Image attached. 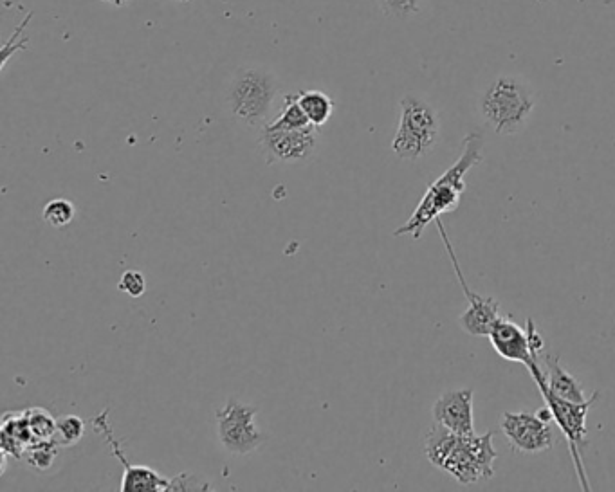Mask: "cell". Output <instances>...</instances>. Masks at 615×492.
I'll list each match as a JSON object with an SVG mask.
<instances>
[{"instance_id": "obj_1", "label": "cell", "mask_w": 615, "mask_h": 492, "mask_svg": "<svg viewBox=\"0 0 615 492\" xmlns=\"http://www.w3.org/2000/svg\"><path fill=\"white\" fill-rule=\"evenodd\" d=\"M424 455L444 473L462 485L491 480L498 458L493 431L484 435H457L442 426H433L424 440Z\"/></svg>"}, {"instance_id": "obj_2", "label": "cell", "mask_w": 615, "mask_h": 492, "mask_svg": "<svg viewBox=\"0 0 615 492\" xmlns=\"http://www.w3.org/2000/svg\"><path fill=\"white\" fill-rule=\"evenodd\" d=\"M482 146H484V139L477 132H471L464 137L462 154L457 159V163L450 166L435 183L430 184V188L424 193L412 217L404 226L395 229L394 237L412 235L415 240H419L428 224L441 219L444 213H450L459 208L462 193L466 192L464 177L471 168H475L484 159Z\"/></svg>"}, {"instance_id": "obj_3", "label": "cell", "mask_w": 615, "mask_h": 492, "mask_svg": "<svg viewBox=\"0 0 615 492\" xmlns=\"http://www.w3.org/2000/svg\"><path fill=\"white\" fill-rule=\"evenodd\" d=\"M536 107L534 92L524 80L502 74L480 98V114L500 136H513L527 125Z\"/></svg>"}, {"instance_id": "obj_4", "label": "cell", "mask_w": 615, "mask_h": 492, "mask_svg": "<svg viewBox=\"0 0 615 492\" xmlns=\"http://www.w3.org/2000/svg\"><path fill=\"white\" fill-rule=\"evenodd\" d=\"M278 94L275 74L258 67H242L231 78L228 105L233 118L248 127L266 125Z\"/></svg>"}, {"instance_id": "obj_5", "label": "cell", "mask_w": 615, "mask_h": 492, "mask_svg": "<svg viewBox=\"0 0 615 492\" xmlns=\"http://www.w3.org/2000/svg\"><path fill=\"white\" fill-rule=\"evenodd\" d=\"M441 136V119L430 103L404 96L401 118L392 141L394 154L403 161H419L430 154Z\"/></svg>"}, {"instance_id": "obj_6", "label": "cell", "mask_w": 615, "mask_h": 492, "mask_svg": "<svg viewBox=\"0 0 615 492\" xmlns=\"http://www.w3.org/2000/svg\"><path fill=\"white\" fill-rule=\"evenodd\" d=\"M545 404L552 410L554 422L560 428L561 433L567 438L570 446V455L574 458V465L578 471L579 483L585 491H590V485L587 482V473L583 469V458H581V449L587 444V417L588 411L592 410V406L596 404L597 399L601 397V393L594 392L587 401L572 402L567 399H561L558 395L549 392V390H540Z\"/></svg>"}, {"instance_id": "obj_7", "label": "cell", "mask_w": 615, "mask_h": 492, "mask_svg": "<svg viewBox=\"0 0 615 492\" xmlns=\"http://www.w3.org/2000/svg\"><path fill=\"white\" fill-rule=\"evenodd\" d=\"M500 429L518 453L536 455L554 446V415L549 406L536 413L505 411Z\"/></svg>"}, {"instance_id": "obj_8", "label": "cell", "mask_w": 615, "mask_h": 492, "mask_svg": "<svg viewBox=\"0 0 615 492\" xmlns=\"http://www.w3.org/2000/svg\"><path fill=\"white\" fill-rule=\"evenodd\" d=\"M257 411L237 399H228L217 411V435L226 451L233 455H249L264 444L266 437L255 422Z\"/></svg>"}, {"instance_id": "obj_9", "label": "cell", "mask_w": 615, "mask_h": 492, "mask_svg": "<svg viewBox=\"0 0 615 492\" xmlns=\"http://www.w3.org/2000/svg\"><path fill=\"white\" fill-rule=\"evenodd\" d=\"M435 224H437V228L441 231L442 242H444L446 251H448V255H450L451 265H453V269H455V274H457V280H459L460 287H462V292H464V296H466V300H468V309L460 314V327H462L464 332H468L469 336L487 338L489 332H491V328L495 327L496 321L502 318V316H500V303H498L495 298H489V296L484 298V296H480L477 292L471 291V287H469L466 278H464V273H462V269H460L459 260H457L455 251H453L450 237H448V233H446V228H444L442 220H435Z\"/></svg>"}, {"instance_id": "obj_10", "label": "cell", "mask_w": 615, "mask_h": 492, "mask_svg": "<svg viewBox=\"0 0 615 492\" xmlns=\"http://www.w3.org/2000/svg\"><path fill=\"white\" fill-rule=\"evenodd\" d=\"M487 338L491 341V347L495 348L496 354L505 361L527 366L540 359L543 338L533 319H527V328H522L513 319L500 318L496 321L495 327L491 328Z\"/></svg>"}, {"instance_id": "obj_11", "label": "cell", "mask_w": 615, "mask_h": 492, "mask_svg": "<svg viewBox=\"0 0 615 492\" xmlns=\"http://www.w3.org/2000/svg\"><path fill=\"white\" fill-rule=\"evenodd\" d=\"M262 154L267 164H298L309 161L318 148V128L273 130L262 128Z\"/></svg>"}, {"instance_id": "obj_12", "label": "cell", "mask_w": 615, "mask_h": 492, "mask_svg": "<svg viewBox=\"0 0 615 492\" xmlns=\"http://www.w3.org/2000/svg\"><path fill=\"white\" fill-rule=\"evenodd\" d=\"M107 411L94 419V428L98 431H103V435L107 438L109 446H111L114 456H118L121 464L125 467V474L121 480V492H154V491H175V478H163L161 474L145 467V465H132L127 462V458L123 456L120 449V442L112 435V429L105 422Z\"/></svg>"}, {"instance_id": "obj_13", "label": "cell", "mask_w": 615, "mask_h": 492, "mask_svg": "<svg viewBox=\"0 0 615 492\" xmlns=\"http://www.w3.org/2000/svg\"><path fill=\"white\" fill-rule=\"evenodd\" d=\"M473 395V390L468 388L442 393L433 404V419L439 426L457 435H475Z\"/></svg>"}, {"instance_id": "obj_14", "label": "cell", "mask_w": 615, "mask_h": 492, "mask_svg": "<svg viewBox=\"0 0 615 492\" xmlns=\"http://www.w3.org/2000/svg\"><path fill=\"white\" fill-rule=\"evenodd\" d=\"M543 363L547 368V375L542 374V366L538 365V359L533 361L531 365H527V370L531 372V377L538 386V390H549V392L558 395L561 399H567V401H587L583 386L574 375L569 374L560 365V357L547 354L543 357Z\"/></svg>"}, {"instance_id": "obj_15", "label": "cell", "mask_w": 615, "mask_h": 492, "mask_svg": "<svg viewBox=\"0 0 615 492\" xmlns=\"http://www.w3.org/2000/svg\"><path fill=\"white\" fill-rule=\"evenodd\" d=\"M298 103L302 107L305 116L311 121V125L316 128L323 127L334 114L336 103L329 94L323 91H300L298 92Z\"/></svg>"}, {"instance_id": "obj_16", "label": "cell", "mask_w": 615, "mask_h": 492, "mask_svg": "<svg viewBox=\"0 0 615 492\" xmlns=\"http://www.w3.org/2000/svg\"><path fill=\"white\" fill-rule=\"evenodd\" d=\"M264 127L273 128V130H298V128L314 127V125H311V121L305 116V112L298 103V92H293L285 96L280 114L273 121H267Z\"/></svg>"}, {"instance_id": "obj_17", "label": "cell", "mask_w": 615, "mask_h": 492, "mask_svg": "<svg viewBox=\"0 0 615 492\" xmlns=\"http://www.w3.org/2000/svg\"><path fill=\"white\" fill-rule=\"evenodd\" d=\"M26 420H28L33 444L55 440L56 420L46 410L33 408V410L26 411Z\"/></svg>"}, {"instance_id": "obj_18", "label": "cell", "mask_w": 615, "mask_h": 492, "mask_svg": "<svg viewBox=\"0 0 615 492\" xmlns=\"http://www.w3.org/2000/svg\"><path fill=\"white\" fill-rule=\"evenodd\" d=\"M85 435V424L76 415H65L56 420L55 442L60 447L78 444Z\"/></svg>"}, {"instance_id": "obj_19", "label": "cell", "mask_w": 615, "mask_h": 492, "mask_svg": "<svg viewBox=\"0 0 615 492\" xmlns=\"http://www.w3.org/2000/svg\"><path fill=\"white\" fill-rule=\"evenodd\" d=\"M44 220L49 222L53 228H65L73 222L74 215H76V208L71 201L67 199H55V201H49L44 208Z\"/></svg>"}, {"instance_id": "obj_20", "label": "cell", "mask_w": 615, "mask_h": 492, "mask_svg": "<svg viewBox=\"0 0 615 492\" xmlns=\"http://www.w3.org/2000/svg\"><path fill=\"white\" fill-rule=\"evenodd\" d=\"M58 444L55 440H47V442H37V444H31L26 447L28 451V464L33 465L35 469H49L51 464L55 462L56 455H58Z\"/></svg>"}, {"instance_id": "obj_21", "label": "cell", "mask_w": 615, "mask_h": 492, "mask_svg": "<svg viewBox=\"0 0 615 492\" xmlns=\"http://www.w3.org/2000/svg\"><path fill=\"white\" fill-rule=\"evenodd\" d=\"M424 0H377L379 8L386 17L406 20L417 15L423 8Z\"/></svg>"}, {"instance_id": "obj_22", "label": "cell", "mask_w": 615, "mask_h": 492, "mask_svg": "<svg viewBox=\"0 0 615 492\" xmlns=\"http://www.w3.org/2000/svg\"><path fill=\"white\" fill-rule=\"evenodd\" d=\"M118 289L125 294H129L130 298H141L147 292L145 274L141 271H125L121 274Z\"/></svg>"}, {"instance_id": "obj_23", "label": "cell", "mask_w": 615, "mask_h": 492, "mask_svg": "<svg viewBox=\"0 0 615 492\" xmlns=\"http://www.w3.org/2000/svg\"><path fill=\"white\" fill-rule=\"evenodd\" d=\"M100 2H105V4H112V6H116V8H123V6H127L130 0H100Z\"/></svg>"}, {"instance_id": "obj_24", "label": "cell", "mask_w": 615, "mask_h": 492, "mask_svg": "<svg viewBox=\"0 0 615 492\" xmlns=\"http://www.w3.org/2000/svg\"><path fill=\"white\" fill-rule=\"evenodd\" d=\"M179 2H184V4H186V2H190V0H179Z\"/></svg>"}]
</instances>
